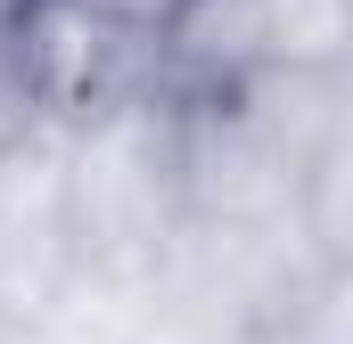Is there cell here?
I'll return each instance as SVG.
<instances>
[{"label": "cell", "instance_id": "obj_1", "mask_svg": "<svg viewBox=\"0 0 353 344\" xmlns=\"http://www.w3.org/2000/svg\"><path fill=\"white\" fill-rule=\"evenodd\" d=\"M181 107L189 98H148L58 131L74 279H140L165 255L181 222Z\"/></svg>", "mask_w": 353, "mask_h": 344}, {"label": "cell", "instance_id": "obj_2", "mask_svg": "<svg viewBox=\"0 0 353 344\" xmlns=\"http://www.w3.org/2000/svg\"><path fill=\"white\" fill-rule=\"evenodd\" d=\"M0 74L25 123H50V131H83L148 98H189L165 66L157 25H132L99 0H25L17 25L0 33Z\"/></svg>", "mask_w": 353, "mask_h": 344}, {"label": "cell", "instance_id": "obj_3", "mask_svg": "<svg viewBox=\"0 0 353 344\" xmlns=\"http://www.w3.org/2000/svg\"><path fill=\"white\" fill-rule=\"evenodd\" d=\"M165 66L189 98L247 83V74H296V66H345L353 0H173L157 17Z\"/></svg>", "mask_w": 353, "mask_h": 344}, {"label": "cell", "instance_id": "obj_4", "mask_svg": "<svg viewBox=\"0 0 353 344\" xmlns=\"http://www.w3.org/2000/svg\"><path fill=\"white\" fill-rule=\"evenodd\" d=\"M25 131V107H17V90H8V74H0V148Z\"/></svg>", "mask_w": 353, "mask_h": 344}, {"label": "cell", "instance_id": "obj_5", "mask_svg": "<svg viewBox=\"0 0 353 344\" xmlns=\"http://www.w3.org/2000/svg\"><path fill=\"white\" fill-rule=\"evenodd\" d=\"M17 8H25V0H0V33H8V25H17Z\"/></svg>", "mask_w": 353, "mask_h": 344}]
</instances>
